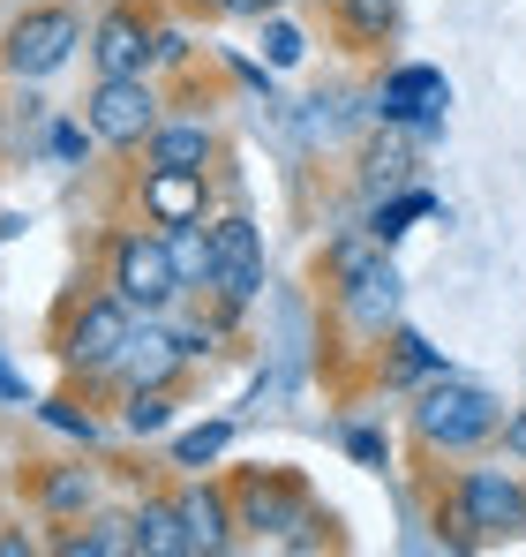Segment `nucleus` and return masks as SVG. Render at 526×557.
I'll return each instance as SVG.
<instances>
[{"label":"nucleus","instance_id":"26","mask_svg":"<svg viewBox=\"0 0 526 557\" xmlns=\"http://www.w3.org/2000/svg\"><path fill=\"white\" fill-rule=\"evenodd\" d=\"M46 422H53V430H68V437H98V422H90V414H76V407H68V399H46Z\"/></svg>","mask_w":526,"mask_h":557},{"label":"nucleus","instance_id":"31","mask_svg":"<svg viewBox=\"0 0 526 557\" xmlns=\"http://www.w3.org/2000/svg\"><path fill=\"white\" fill-rule=\"evenodd\" d=\"M0 392H8V399H23V376L8 370V362H0Z\"/></svg>","mask_w":526,"mask_h":557},{"label":"nucleus","instance_id":"14","mask_svg":"<svg viewBox=\"0 0 526 557\" xmlns=\"http://www.w3.org/2000/svg\"><path fill=\"white\" fill-rule=\"evenodd\" d=\"M143 159H151V166H188V174H211V159H218V128H211L203 113H174V121H159V128H151Z\"/></svg>","mask_w":526,"mask_h":557},{"label":"nucleus","instance_id":"13","mask_svg":"<svg viewBox=\"0 0 526 557\" xmlns=\"http://www.w3.org/2000/svg\"><path fill=\"white\" fill-rule=\"evenodd\" d=\"M143 219L166 234V226H188V219H211V196H203V174L188 166H143Z\"/></svg>","mask_w":526,"mask_h":557},{"label":"nucleus","instance_id":"1","mask_svg":"<svg viewBox=\"0 0 526 557\" xmlns=\"http://www.w3.org/2000/svg\"><path fill=\"white\" fill-rule=\"evenodd\" d=\"M497 430H504V399L489 384H466V376L437 370L414 392V445L429 460H466V453L497 445Z\"/></svg>","mask_w":526,"mask_h":557},{"label":"nucleus","instance_id":"17","mask_svg":"<svg viewBox=\"0 0 526 557\" xmlns=\"http://www.w3.org/2000/svg\"><path fill=\"white\" fill-rule=\"evenodd\" d=\"M166 249H174V272L188 294H211V278H218V257H211V226L203 219H188V226H166Z\"/></svg>","mask_w":526,"mask_h":557},{"label":"nucleus","instance_id":"3","mask_svg":"<svg viewBox=\"0 0 526 557\" xmlns=\"http://www.w3.org/2000/svg\"><path fill=\"white\" fill-rule=\"evenodd\" d=\"M76 46H84V15L68 0H38L0 30V76L8 84H46L76 61Z\"/></svg>","mask_w":526,"mask_h":557},{"label":"nucleus","instance_id":"22","mask_svg":"<svg viewBox=\"0 0 526 557\" xmlns=\"http://www.w3.org/2000/svg\"><path fill=\"white\" fill-rule=\"evenodd\" d=\"M301 53H309V38L271 15V23H263V61H271V69H301Z\"/></svg>","mask_w":526,"mask_h":557},{"label":"nucleus","instance_id":"10","mask_svg":"<svg viewBox=\"0 0 526 557\" xmlns=\"http://www.w3.org/2000/svg\"><path fill=\"white\" fill-rule=\"evenodd\" d=\"M443 106H451V84H443L437 69H422V61L391 69V76H384V91H376L384 128H422V136H437V128H443Z\"/></svg>","mask_w":526,"mask_h":557},{"label":"nucleus","instance_id":"27","mask_svg":"<svg viewBox=\"0 0 526 557\" xmlns=\"http://www.w3.org/2000/svg\"><path fill=\"white\" fill-rule=\"evenodd\" d=\"M347 453L361 467H384V437H376V430H347Z\"/></svg>","mask_w":526,"mask_h":557},{"label":"nucleus","instance_id":"25","mask_svg":"<svg viewBox=\"0 0 526 557\" xmlns=\"http://www.w3.org/2000/svg\"><path fill=\"white\" fill-rule=\"evenodd\" d=\"M391 347H399V370H406V376H437V370H443V362L429 355V347H422V339H414V332H399Z\"/></svg>","mask_w":526,"mask_h":557},{"label":"nucleus","instance_id":"7","mask_svg":"<svg viewBox=\"0 0 526 557\" xmlns=\"http://www.w3.org/2000/svg\"><path fill=\"white\" fill-rule=\"evenodd\" d=\"M128 332H136V309L105 286V294H90V301H76V309L61 317V362L76 376H113Z\"/></svg>","mask_w":526,"mask_h":557},{"label":"nucleus","instance_id":"8","mask_svg":"<svg viewBox=\"0 0 526 557\" xmlns=\"http://www.w3.org/2000/svg\"><path fill=\"white\" fill-rule=\"evenodd\" d=\"M234 528H256L271 543H293L301 550V528H316V505L286 474H249V482H234Z\"/></svg>","mask_w":526,"mask_h":557},{"label":"nucleus","instance_id":"28","mask_svg":"<svg viewBox=\"0 0 526 557\" xmlns=\"http://www.w3.org/2000/svg\"><path fill=\"white\" fill-rule=\"evenodd\" d=\"M497 437H504V453L526 467V407H512V414H504V430H497Z\"/></svg>","mask_w":526,"mask_h":557},{"label":"nucleus","instance_id":"23","mask_svg":"<svg viewBox=\"0 0 526 557\" xmlns=\"http://www.w3.org/2000/svg\"><path fill=\"white\" fill-rule=\"evenodd\" d=\"M159 324H166V317H159ZM166 339H174L180 370H188V362H203V355L218 347V324H166Z\"/></svg>","mask_w":526,"mask_h":557},{"label":"nucleus","instance_id":"2","mask_svg":"<svg viewBox=\"0 0 526 557\" xmlns=\"http://www.w3.org/2000/svg\"><path fill=\"white\" fill-rule=\"evenodd\" d=\"M451 528H459V550H489V543H512L526 535V467H459L451 490Z\"/></svg>","mask_w":526,"mask_h":557},{"label":"nucleus","instance_id":"9","mask_svg":"<svg viewBox=\"0 0 526 557\" xmlns=\"http://www.w3.org/2000/svg\"><path fill=\"white\" fill-rule=\"evenodd\" d=\"M211 226V257H218V278H211V294L226 301V309H249L263 294V234L249 211H218V219H203Z\"/></svg>","mask_w":526,"mask_h":557},{"label":"nucleus","instance_id":"19","mask_svg":"<svg viewBox=\"0 0 526 557\" xmlns=\"http://www.w3.org/2000/svg\"><path fill=\"white\" fill-rule=\"evenodd\" d=\"M166 422H174V384H128L121 430H128V437H159Z\"/></svg>","mask_w":526,"mask_h":557},{"label":"nucleus","instance_id":"15","mask_svg":"<svg viewBox=\"0 0 526 557\" xmlns=\"http://www.w3.org/2000/svg\"><path fill=\"white\" fill-rule=\"evenodd\" d=\"M38 512L76 528L84 512H98V467H46L38 474Z\"/></svg>","mask_w":526,"mask_h":557},{"label":"nucleus","instance_id":"30","mask_svg":"<svg viewBox=\"0 0 526 557\" xmlns=\"http://www.w3.org/2000/svg\"><path fill=\"white\" fill-rule=\"evenodd\" d=\"M211 8H218V15H278L286 0H211Z\"/></svg>","mask_w":526,"mask_h":557},{"label":"nucleus","instance_id":"29","mask_svg":"<svg viewBox=\"0 0 526 557\" xmlns=\"http://www.w3.org/2000/svg\"><path fill=\"white\" fill-rule=\"evenodd\" d=\"M84 144H98V136H90V128H76V121H61V128H53V159H76Z\"/></svg>","mask_w":526,"mask_h":557},{"label":"nucleus","instance_id":"4","mask_svg":"<svg viewBox=\"0 0 526 557\" xmlns=\"http://www.w3.org/2000/svg\"><path fill=\"white\" fill-rule=\"evenodd\" d=\"M105 286L151 324V317H174L180 309V272H174V249H166V234L151 226V234H121L113 242V257H105Z\"/></svg>","mask_w":526,"mask_h":557},{"label":"nucleus","instance_id":"11","mask_svg":"<svg viewBox=\"0 0 526 557\" xmlns=\"http://www.w3.org/2000/svg\"><path fill=\"white\" fill-rule=\"evenodd\" d=\"M151 15L143 8H105L90 30V69L98 76H151Z\"/></svg>","mask_w":526,"mask_h":557},{"label":"nucleus","instance_id":"21","mask_svg":"<svg viewBox=\"0 0 526 557\" xmlns=\"http://www.w3.org/2000/svg\"><path fill=\"white\" fill-rule=\"evenodd\" d=\"M406 166H414V151H406V136H399V128L368 144V182H376V188H399V182H406Z\"/></svg>","mask_w":526,"mask_h":557},{"label":"nucleus","instance_id":"24","mask_svg":"<svg viewBox=\"0 0 526 557\" xmlns=\"http://www.w3.org/2000/svg\"><path fill=\"white\" fill-rule=\"evenodd\" d=\"M180 61H188V30L180 23H159L151 30V69H180Z\"/></svg>","mask_w":526,"mask_h":557},{"label":"nucleus","instance_id":"12","mask_svg":"<svg viewBox=\"0 0 526 557\" xmlns=\"http://www.w3.org/2000/svg\"><path fill=\"white\" fill-rule=\"evenodd\" d=\"M180 512V557H218L234 550V490H218V482H188L174 497Z\"/></svg>","mask_w":526,"mask_h":557},{"label":"nucleus","instance_id":"20","mask_svg":"<svg viewBox=\"0 0 526 557\" xmlns=\"http://www.w3.org/2000/svg\"><path fill=\"white\" fill-rule=\"evenodd\" d=\"M234 445V422H203V430H180L174 437V467H211Z\"/></svg>","mask_w":526,"mask_h":557},{"label":"nucleus","instance_id":"16","mask_svg":"<svg viewBox=\"0 0 526 557\" xmlns=\"http://www.w3.org/2000/svg\"><path fill=\"white\" fill-rule=\"evenodd\" d=\"M53 550L61 557H136V528H128V512H84L76 535H61Z\"/></svg>","mask_w":526,"mask_h":557},{"label":"nucleus","instance_id":"6","mask_svg":"<svg viewBox=\"0 0 526 557\" xmlns=\"http://www.w3.org/2000/svg\"><path fill=\"white\" fill-rule=\"evenodd\" d=\"M159 121L166 113H159V84L151 76H98L84 98V128L105 151H143Z\"/></svg>","mask_w":526,"mask_h":557},{"label":"nucleus","instance_id":"18","mask_svg":"<svg viewBox=\"0 0 526 557\" xmlns=\"http://www.w3.org/2000/svg\"><path fill=\"white\" fill-rule=\"evenodd\" d=\"M128 528H136V557H180V512H174V497H143V505L128 512Z\"/></svg>","mask_w":526,"mask_h":557},{"label":"nucleus","instance_id":"5","mask_svg":"<svg viewBox=\"0 0 526 557\" xmlns=\"http://www.w3.org/2000/svg\"><path fill=\"white\" fill-rule=\"evenodd\" d=\"M331 294H339V317L353 332H384L399 317V272H391L384 242H339L331 249Z\"/></svg>","mask_w":526,"mask_h":557}]
</instances>
